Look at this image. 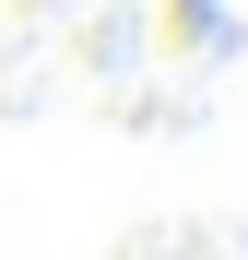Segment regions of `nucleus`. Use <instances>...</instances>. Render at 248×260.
Here are the masks:
<instances>
[{
  "label": "nucleus",
  "mask_w": 248,
  "mask_h": 260,
  "mask_svg": "<svg viewBox=\"0 0 248 260\" xmlns=\"http://www.w3.org/2000/svg\"><path fill=\"white\" fill-rule=\"evenodd\" d=\"M225 24V0H165V36H178V48H189V36H213Z\"/></svg>",
  "instance_id": "f257e3e1"
}]
</instances>
